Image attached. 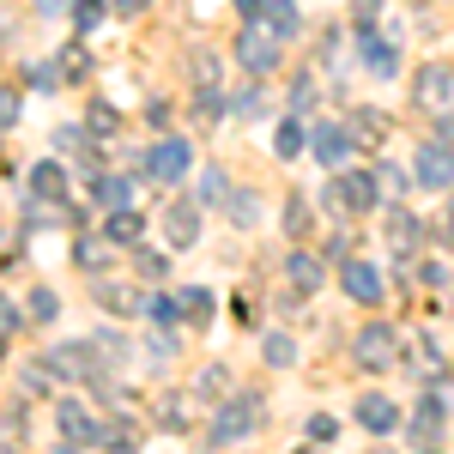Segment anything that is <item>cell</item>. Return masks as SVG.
<instances>
[{"mask_svg":"<svg viewBox=\"0 0 454 454\" xmlns=\"http://www.w3.org/2000/svg\"><path fill=\"white\" fill-rule=\"evenodd\" d=\"M279 31H267V25H248L243 36H237V61H243L248 73H273L279 67Z\"/></svg>","mask_w":454,"mask_h":454,"instance_id":"1","label":"cell"},{"mask_svg":"<svg viewBox=\"0 0 454 454\" xmlns=\"http://www.w3.org/2000/svg\"><path fill=\"white\" fill-rule=\"evenodd\" d=\"M49 370L67 376V382H104L98 346H55V351H49Z\"/></svg>","mask_w":454,"mask_h":454,"instance_id":"2","label":"cell"},{"mask_svg":"<svg viewBox=\"0 0 454 454\" xmlns=\"http://www.w3.org/2000/svg\"><path fill=\"white\" fill-rule=\"evenodd\" d=\"M61 436H73V442H85V449H104V419L85 406V400H61Z\"/></svg>","mask_w":454,"mask_h":454,"instance_id":"3","label":"cell"},{"mask_svg":"<svg viewBox=\"0 0 454 454\" xmlns=\"http://www.w3.org/2000/svg\"><path fill=\"white\" fill-rule=\"evenodd\" d=\"M145 176L164 182V188L182 182V176H188V140H158L152 152H145Z\"/></svg>","mask_w":454,"mask_h":454,"instance_id":"4","label":"cell"},{"mask_svg":"<svg viewBox=\"0 0 454 454\" xmlns=\"http://www.w3.org/2000/svg\"><path fill=\"white\" fill-rule=\"evenodd\" d=\"M333 207H351V212H370V207H376V176H364V170H351V176H340V188H333Z\"/></svg>","mask_w":454,"mask_h":454,"instance_id":"5","label":"cell"},{"mask_svg":"<svg viewBox=\"0 0 454 454\" xmlns=\"http://www.w3.org/2000/svg\"><path fill=\"white\" fill-rule=\"evenodd\" d=\"M254 412H261V400H237V406H224V412H218V424H212V436H218V442L248 436V430H254Z\"/></svg>","mask_w":454,"mask_h":454,"instance_id":"6","label":"cell"},{"mask_svg":"<svg viewBox=\"0 0 454 454\" xmlns=\"http://www.w3.org/2000/svg\"><path fill=\"white\" fill-rule=\"evenodd\" d=\"M309 145H315V158H321V164H346V152H351V134L340 128V121H321Z\"/></svg>","mask_w":454,"mask_h":454,"instance_id":"7","label":"cell"},{"mask_svg":"<svg viewBox=\"0 0 454 454\" xmlns=\"http://www.w3.org/2000/svg\"><path fill=\"white\" fill-rule=\"evenodd\" d=\"M164 231H170V243H176V248H188L194 237H200V212L188 207V200H176V207L164 212Z\"/></svg>","mask_w":454,"mask_h":454,"instance_id":"8","label":"cell"},{"mask_svg":"<svg viewBox=\"0 0 454 454\" xmlns=\"http://www.w3.org/2000/svg\"><path fill=\"white\" fill-rule=\"evenodd\" d=\"M419 182H424V188H442V182H454V158L442 152V145H424V152H419Z\"/></svg>","mask_w":454,"mask_h":454,"instance_id":"9","label":"cell"},{"mask_svg":"<svg viewBox=\"0 0 454 454\" xmlns=\"http://www.w3.org/2000/svg\"><path fill=\"white\" fill-rule=\"evenodd\" d=\"M346 291L357 297V303H382V273L364 267V261H351V267H346Z\"/></svg>","mask_w":454,"mask_h":454,"instance_id":"10","label":"cell"},{"mask_svg":"<svg viewBox=\"0 0 454 454\" xmlns=\"http://www.w3.org/2000/svg\"><path fill=\"white\" fill-rule=\"evenodd\" d=\"M61 194H67V170H61V164H36L31 170V200H49V207H55Z\"/></svg>","mask_w":454,"mask_h":454,"instance_id":"11","label":"cell"},{"mask_svg":"<svg viewBox=\"0 0 454 454\" xmlns=\"http://www.w3.org/2000/svg\"><path fill=\"white\" fill-rule=\"evenodd\" d=\"M140 231H145V224H140V212H128V207H115V218H109V224H104V237H109V243H115V248L140 243Z\"/></svg>","mask_w":454,"mask_h":454,"instance_id":"12","label":"cell"},{"mask_svg":"<svg viewBox=\"0 0 454 454\" xmlns=\"http://www.w3.org/2000/svg\"><path fill=\"white\" fill-rule=\"evenodd\" d=\"M104 449H140V424L134 419H104Z\"/></svg>","mask_w":454,"mask_h":454,"instance_id":"13","label":"cell"},{"mask_svg":"<svg viewBox=\"0 0 454 454\" xmlns=\"http://www.w3.org/2000/svg\"><path fill=\"white\" fill-rule=\"evenodd\" d=\"M91 194H98L104 207H128V200H134V188H128V176H91Z\"/></svg>","mask_w":454,"mask_h":454,"instance_id":"14","label":"cell"},{"mask_svg":"<svg viewBox=\"0 0 454 454\" xmlns=\"http://www.w3.org/2000/svg\"><path fill=\"white\" fill-rule=\"evenodd\" d=\"M98 303L115 315H134L140 309V291H128V285H98Z\"/></svg>","mask_w":454,"mask_h":454,"instance_id":"15","label":"cell"},{"mask_svg":"<svg viewBox=\"0 0 454 454\" xmlns=\"http://www.w3.org/2000/svg\"><path fill=\"white\" fill-rule=\"evenodd\" d=\"M357 419L370 424V430H394V400H382V394H370V400L357 406Z\"/></svg>","mask_w":454,"mask_h":454,"instance_id":"16","label":"cell"},{"mask_svg":"<svg viewBox=\"0 0 454 454\" xmlns=\"http://www.w3.org/2000/svg\"><path fill=\"white\" fill-rule=\"evenodd\" d=\"M419 98H430V104H442V98H454V73L449 67H430L419 79Z\"/></svg>","mask_w":454,"mask_h":454,"instance_id":"17","label":"cell"},{"mask_svg":"<svg viewBox=\"0 0 454 454\" xmlns=\"http://www.w3.org/2000/svg\"><path fill=\"white\" fill-rule=\"evenodd\" d=\"M285 273H291L297 291H315V285H321V261H315V254H291V267H285Z\"/></svg>","mask_w":454,"mask_h":454,"instance_id":"18","label":"cell"},{"mask_svg":"<svg viewBox=\"0 0 454 454\" xmlns=\"http://www.w3.org/2000/svg\"><path fill=\"white\" fill-rule=\"evenodd\" d=\"M357 357H364V364H387V357H394V340H387L382 327H370V333L357 340Z\"/></svg>","mask_w":454,"mask_h":454,"instance_id":"19","label":"cell"},{"mask_svg":"<svg viewBox=\"0 0 454 454\" xmlns=\"http://www.w3.org/2000/svg\"><path fill=\"white\" fill-rule=\"evenodd\" d=\"M109 237H79V248H73V254H79V267H109Z\"/></svg>","mask_w":454,"mask_h":454,"instance_id":"20","label":"cell"},{"mask_svg":"<svg viewBox=\"0 0 454 454\" xmlns=\"http://www.w3.org/2000/svg\"><path fill=\"white\" fill-rule=\"evenodd\" d=\"M176 309H182V315H194V321H207V315H212V291H200V285H188V291L176 297Z\"/></svg>","mask_w":454,"mask_h":454,"instance_id":"21","label":"cell"},{"mask_svg":"<svg viewBox=\"0 0 454 454\" xmlns=\"http://www.w3.org/2000/svg\"><path fill=\"white\" fill-rule=\"evenodd\" d=\"M55 67L67 73V79H91V55H85V49H79V43H73L67 55H61V61H55Z\"/></svg>","mask_w":454,"mask_h":454,"instance_id":"22","label":"cell"},{"mask_svg":"<svg viewBox=\"0 0 454 454\" xmlns=\"http://www.w3.org/2000/svg\"><path fill=\"white\" fill-rule=\"evenodd\" d=\"M224 212L243 218V224H254V218H261V200H254V194H224Z\"/></svg>","mask_w":454,"mask_h":454,"instance_id":"23","label":"cell"},{"mask_svg":"<svg viewBox=\"0 0 454 454\" xmlns=\"http://www.w3.org/2000/svg\"><path fill=\"white\" fill-rule=\"evenodd\" d=\"M364 61H370L376 73H394V49H387V43H376V36H364Z\"/></svg>","mask_w":454,"mask_h":454,"instance_id":"24","label":"cell"},{"mask_svg":"<svg viewBox=\"0 0 454 454\" xmlns=\"http://www.w3.org/2000/svg\"><path fill=\"white\" fill-rule=\"evenodd\" d=\"M267 12H273V31L279 36L297 31V6H291V0H267Z\"/></svg>","mask_w":454,"mask_h":454,"instance_id":"25","label":"cell"},{"mask_svg":"<svg viewBox=\"0 0 454 454\" xmlns=\"http://www.w3.org/2000/svg\"><path fill=\"white\" fill-rule=\"evenodd\" d=\"M297 145H303V134H297V121H279V134H273V152H279V158H291Z\"/></svg>","mask_w":454,"mask_h":454,"instance_id":"26","label":"cell"},{"mask_svg":"<svg viewBox=\"0 0 454 454\" xmlns=\"http://www.w3.org/2000/svg\"><path fill=\"white\" fill-rule=\"evenodd\" d=\"M55 309H61L55 291H31V321H55Z\"/></svg>","mask_w":454,"mask_h":454,"instance_id":"27","label":"cell"},{"mask_svg":"<svg viewBox=\"0 0 454 454\" xmlns=\"http://www.w3.org/2000/svg\"><path fill=\"white\" fill-rule=\"evenodd\" d=\"M145 309H152V321H158V327H170L176 315H182V309H176V297H152Z\"/></svg>","mask_w":454,"mask_h":454,"instance_id":"28","label":"cell"},{"mask_svg":"<svg viewBox=\"0 0 454 454\" xmlns=\"http://www.w3.org/2000/svg\"><path fill=\"white\" fill-rule=\"evenodd\" d=\"M25 387H31V394H49V357H43V364H31V370H25Z\"/></svg>","mask_w":454,"mask_h":454,"instance_id":"29","label":"cell"},{"mask_svg":"<svg viewBox=\"0 0 454 454\" xmlns=\"http://www.w3.org/2000/svg\"><path fill=\"white\" fill-rule=\"evenodd\" d=\"M104 19V0H79V31H91Z\"/></svg>","mask_w":454,"mask_h":454,"instance_id":"30","label":"cell"},{"mask_svg":"<svg viewBox=\"0 0 454 454\" xmlns=\"http://www.w3.org/2000/svg\"><path fill=\"white\" fill-rule=\"evenodd\" d=\"M19 121V91H0V128H12Z\"/></svg>","mask_w":454,"mask_h":454,"instance_id":"31","label":"cell"},{"mask_svg":"<svg viewBox=\"0 0 454 454\" xmlns=\"http://www.w3.org/2000/svg\"><path fill=\"white\" fill-rule=\"evenodd\" d=\"M285 218H291V231H297V237L309 231V207H303V200H291V207H285Z\"/></svg>","mask_w":454,"mask_h":454,"instance_id":"32","label":"cell"},{"mask_svg":"<svg viewBox=\"0 0 454 454\" xmlns=\"http://www.w3.org/2000/svg\"><path fill=\"white\" fill-rule=\"evenodd\" d=\"M91 121H98L91 134H115V109H109V104H98V109H91Z\"/></svg>","mask_w":454,"mask_h":454,"instance_id":"33","label":"cell"},{"mask_svg":"<svg viewBox=\"0 0 454 454\" xmlns=\"http://www.w3.org/2000/svg\"><path fill=\"white\" fill-rule=\"evenodd\" d=\"M200 194H207V200H218V207H224V176H218V170H207V182H200Z\"/></svg>","mask_w":454,"mask_h":454,"instance_id":"34","label":"cell"},{"mask_svg":"<svg viewBox=\"0 0 454 454\" xmlns=\"http://www.w3.org/2000/svg\"><path fill=\"white\" fill-rule=\"evenodd\" d=\"M158 412H164V419H158V424H164V430H182V424H188V419H182V406H176V400H164Z\"/></svg>","mask_w":454,"mask_h":454,"instance_id":"35","label":"cell"},{"mask_svg":"<svg viewBox=\"0 0 454 454\" xmlns=\"http://www.w3.org/2000/svg\"><path fill=\"white\" fill-rule=\"evenodd\" d=\"M134 267H140L145 279H158V273H164V261H158V254H145V248H140V254H134Z\"/></svg>","mask_w":454,"mask_h":454,"instance_id":"36","label":"cell"},{"mask_svg":"<svg viewBox=\"0 0 454 454\" xmlns=\"http://www.w3.org/2000/svg\"><path fill=\"white\" fill-rule=\"evenodd\" d=\"M267 357L273 364H291V340H267Z\"/></svg>","mask_w":454,"mask_h":454,"instance_id":"37","label":"cell"},{"mask_svg":"<svg viewBox=\"0 0 454 454\" xmlns=\"http://www.w3.org/2000/svg\"><path fill=\"white\" fill-rule=\"evenodd\" d=\"M194 73H200V85H212V73H218V61H212V55H194Z\"/></svg>","mask_w":454,"mask_h":454,"instance_id":"38","label":"cell"},{"mask_svg":"<svg viewBox=\"0 0 454 454\" xmlns=\"http://www.w3.org/2000/svg\"><path fill=\"white\" fill-rule=\"evenodd\" d=\"M12 327H19V321H12V303H6V297H0V340H6V333H12Z\"/></svg>","mask_w":454,"mask_h":454,"instance_id":"39","label":"cell"},{"mask_svg":"<svg viewBox=\"0 0 454 454\" xmlns=\"http://www.w3.org/2000/svg\"><path fill=\"white\" fill-rule=\"evenodd\" d=\"M61 6H67V0H36V12H61Z\"/></svg>","mask_w":454,"mask_h":454,"instance_id":"40","label":"cell"},{"mask_svg":"<svg viewBox=\"0 0 454 454\" xmlns=\"http://www.w3.org/2000/svg\"><path fill=\"white\" fill-rule=\"evenodd\" d=\"M145 0H115V12H140Z\"/></svg>","mask_w":454,"mask_h":454,"instance_id":"41","label":"cell"}]
</instances>
